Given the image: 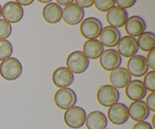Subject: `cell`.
<instances>
[{
	"label": "cell",
	"mask_w": 155,
	"mask_h": 129,
	"mask_svg": "<svg viewBox=\"0 0 155 129\" xmlns=\"http://www.w3.org/2000/svg\"><path fill=\"white\" fill-rule=\"evenodd\" d=\"M126 96L132 101L143 100L147 95V90L140 80H133L128 83L125 89Z\"/></svg>",
	"instance_id": "cell-18"
},
{
	"label": "cell",
	"mask_w": 155,
	"mask_h": 129,
	"mask_svg": "<svg viewBox=\"0 0 155 129\" xmlns=\"http://www.w3.org/2000/svg\"><path fill=\"white\" fill-rule=\"evenodd\" d=\"M56 3H57L58 5H64L66 7V6L74 3V1H73V0H57V1H56Z\"/></svg>",
	"instance_id": "cell-34"
},
{
	"label": "cell",
	"mask_w": 155,
	"mask_h": 129,
	"mask_svg": "<svg viewBox=\"0 0 155 129\" xmlns=\"http://www.w3.org/2000/svg\"><path fill=\"white\" fill-rule=\"evenodd\" d=\"M129 117L135 121H144L150 115L149 109L144 101H134L128 107Z\"/></svg>",
	"instance_id": "cell-17"
},
{
	"label": "cell",
	"mask_w": 155,
	"mask_h": 129,
	"mask_svg": "<svg viewBox=\"0 0 155 129\" xmlns=\"http://www.w3.org/2000/svg\"><path fill=\"white\" fill-rule=\"evenodd\" d=\"M2 16V6L1 5H0V17Z\"/></svg>",
	"instance_id": "cell-37"
},
{
	"label": "cell",
	"mask_w": 155,
	"mask_h": 129,
	"mask_svg": "<svg viewBox=\"0 0 155 129\" xmlns=\"http://www.w3.org/2000/svg\"><path fill=\"white\" fill-rule=\"evenodd\" d=\"M96 99L101 106L110 107L119 101L120 93L111 85H103L97 91Z\"/></svg>",
	"instance_id": "cell-4"
},
{
	"label": "cell",
	"mask_w": 155,
	"mask_h": 129,
	"mask_svg": "<svg viewBox=\"0 0 155 129\" xmlns=\"http://www.w3.org/2000/svg\"><path fill=\"white\" fill-rule=\"evenodd\" d=\"M22 65L16 58H8L0 64V74L6 80L18 79L22 74Z\"/></svg>",
	"instance_id": "cell-1"
},
{
	"label": "cell",
	"mask_w": 155,
	"mask_h": 129,
	"mask_svg": "<svg viewBox=\"0 0 155 129\" xmlns=\"http://www.w3.org/2000/svg\"><path fill=\"white\" fill-rule=\"evenodd\" d=\"M148 68L145 57L142 55H136L129 59L126 69L132 77H140L145 76Z\"/></svg>",
	"instance_id": "cell-7"
},
{
	"label": "cell",
	"mask_w": 155,
	"mask_h": 129,
	"mask_svg": "<svg viewBox=\"0 0 155 129\" xmlns=\"http://www.w3.org/2000/svg\"><path fill=\"white\" fill-rule=\"evenodd\" d=\"M117 53L120 56L125 58H131L136 56L139 51L137 42L135 38L129 36H123L117 45Z\"/></svg>",
	"instance_id": "cell-13"
},
{
	"label": "cell",
	"mask_w": 155,
	"mask_h": 129,
	"mask_svg": "<svg viewBox=\"0 0 155 129\" xmlns=\"http://www.w3.org/2000/svg\"><path fill=\"white\" fill-rule=\"evenodd\" d=\"M107 119L116 125L125 124L129 119L128 107L124 103H115L107 110Z\"/></svg>",
	"instance_id": "cell-10"
},
{
	"label": "cell",
	"mask_w": 155,
	"mask_h": 129,
	"mask_svg": "<svg viewBox=\"0 0 155 129\" xmlns=\"http://www.w3.org/2000/svg\"><path fill=\"white\" fill-rule=\"evenodd\" d=\"M102 28V24L99 19L94 17H89L81 22L80 32L86 39H95L99 37Z\"/></svg>",
	"instance_id": "cell-5"
},
{
	"label": "cell",
	"mask_w": 155,
	"mask_h": 129,
	"mask_svg": "<svg viewBox=\"0 0 155 129\" xmlns=\"http://www.w3.org/2000/svg\"><path fill=\"white\" fill-rule=\"evenodd\" d=\"M42 18L48 24H56L62 18V8L56 2H50L42 9Z\"/></svg>",
	"instance_id": "cell-21"
},
{
	"label": "cell",
	"mask_w": 155,
	"mask_h": 129,
	"mask_svg": "<svg viewBox=\"0 0 155 129\" xmlns=\"http://www.w3.org/2000/svg\"><path fill=\"white\" fill-rule=\"evenodd\" d=\"M131 80V76L127 70L122 67H119L113 70L109 74V81L111 83V86L116 89L126 87Z\"/></svg>",
	"instance_id": "cell-16"
},
{
	"label": "cell",
	"mask_w": 155,
	"mask_h": 129,
	"mask_svg": "<svg viewBox=\"0 0 155 129\" xmlns=\"http://www.w3.org/2000/svg\"><path fill=\"white\" fill-rule=\"evenodd\" d=\"M84 15V10L75 3H72L62 9V19L64 22L71 26L81 23Z\"/></svg>",
	"instance_id": "cell-11"
},
{
	"label": "cell",
	"mask_w": 155,
	"mask_h": 129,
	"mask_svg": "<svg viewBox=\"0 0 155 129\" xmlns=\"http://www.w3.org/2000/svg\"><path fill=\"white\" fill-rule=\"evenodd\" d=\"M122 63V57L116 49H108L104 50L99 57V64L107 71H112L119 68Z\"/></svg>",
	"instance_id": "cell-9"
},
{
	"label": "cell",
	"mask_w": 155,
	"mask_h": 129,
	"mask_svg": "<svg viewBox=\"0 0 155 129\" xmlns=\"http://www.w3.org/2000/svg\"><path fill=\"white\" fill-rule=\"evenodd\" d=\"M146 62L148 64V68L152 69V71H154L155 69V49L151 50V51L148 52L147 54L146 58Z\"/></svg>",
	"instance_id": "cell-29"
},
{
	"label": "cell",
	"mask_w": 155,
	"mask_h": 129,
	"mask_svg": "<svg viewBox=\"0 0 155 129\" xmlns=\"http://www.w3.org/2000/svg\"><path fill=\"white\" fill-rule=\"evenodd\" d=\"M13 53L12 43L7 39H0V61L10 58Z\"/></svg>",
	"instance_id": "cell-24"
},
{
	"label": "cell",
	"mask_w": 155,
	"mask_h": 129,
	"mask_svg": "<svg viewBox=\"0 0 155 129\" xmlns=\"http://www.w3.org/2000/svg\"><path fill=\"white\" fill-rule=\"evenodd\" d=\"M143 84L147 90L154 93L155 91V71H151L145 74L143 80Z\"/></svg>",
	"instance_id": "cell-25"
},
{
	"label": "cell",
	"mask_w": 155,
	"mask_h": 129,
	"mask_svg": "<svg viewBox=\"0 0 155 129\" xmlns=\"http://www.w3.org/2000/svg\"><path fill=\"white\" fill-rule=\"evenodd\" d=\"M136 3V0H117L115 1V4L117 5V7L125 9V10L129 8H131Z\"/></svg>",
	"instance_id": "cell-28"
},
{
	"label": "cell",
	"mask_w": 155,
	"mask_h": 129,
	"mask_svg": "<svg viewBox=\"0 0 155 129\" xmlns=\"http://www.w3.org/2000/svg\"><path fill=\"white\" fill-rule=\"evenodd\" d=\"M67 68L72 74H80L87 70L89 65V60L83 52H72L66 59Z\"/></svg>",
	"instance_id": "cell-2"
},
{
	"label": "cell",
	"mask_w": 155,
	"mask_h": 129,
	"mask_svg": "<svg viewBox=\"0 0 155 129\" xmlns=\"http://www.w3.org/2000/svg\"><path fill=\"white\" fill-rule=\"evenodd\" d=\"M95 8L101 12H107L110 9L114 7V0H95L94 1Z\"/></svg>",
	"instance_id": "cell-26"
},
{
	"label": "cell",
	"mask_w": 155,
	"mask_h": 129,
	"mask_svg": "<svg viewBox=\"0 0 155 129\" xmlns=\"http://www.w3.org/2000/svg\"><path fill=\"white\" fill-rule=\"evenodd\" d=\"M54 102L59 109L67 110L77 103V94L74 90L69 87L60 88L54 93Z\"/></svg>",
	"instance_id": "cell-6"
},
{
	"label": "cell",
	"mask_w": 155,
	"mask_h": 129,
	"mask_svg": "<svg viewBox=\"0 0 155 129\" xmlns=\"http://www.w3.org/2000/svg\"><path fill=\"white\" fill-rule=\"evenodd\" d=\"M2 16L10 24H15L23 18L24 9L16 2H8L2 8Z\"/></svg>",
	"instance_id": "cell-8"
},
{
	"label": "cell",
	"mask_w": 155,
	"mask_h": 129,
	"mask_svg": "<svg viewBox=\"0 0 155 129\" xmlns=\"http://www.w3.org/2000/svg\"><path fill=\"white\" fill-rule=\"evenodd\" d=\"M75 4L80 6L81 8H88L94 5L93 0H77L75 1Z\"/></svg>",
	"instance_id": "cell-31"
},
{
	"label": "cell",
	"mask_w": 155,
	"mask_h": 129,
	"mask_svg": "<svg viewBox=\"0 0 155 129\" xmlns=\"http://www.w3.org/2000/svg\"><path fill=\"white\" fill-rule=\"evenodd\" d=\"M99 38L100 42L102 44L103 46L111 48L117 45L121 38V33L118 29L110 26H106L105 27L102 28Z\"/></svg>",
	"instance_id": "cell-19"
},
{
	"label": "cell",
	"mask_w": 155,
	"mask_h": 129,
	"mask_svg": "<svg viewBox=\"0 0 155 129\" xmlns=\"http://www.w3.org/2000/svg\"><path fill=\"white\" fill-rule=\"evenodd\" d=\"M86 111L80 106H73L67 109L64 114V121L68 127L77 129L83 127L86 121Z\"/></svg>",
	"instance_id": "cell-3"
},
{
	"label": "cell",
	"mask_w": 155,
	"mask_h": 129,
	"mask_svg": "<svg viewBox=\"0 0 155 129\" xmlns=\"http://www.w3.org/2000/svg\"><path fill=\"white\" fill-rule=\"evenodd\" d=\"M128 18V13L125 9L114 6L106 14V21L110 27L120 28L124 26Z\"/></svg>",
	"instance_id": "cell-14"
},
{
	"label": "cell",
	"mask_w": 155,
	"mask_h": 129,
	"mask_svg": "<svg viewBox=\"0 0 155 129\" xmlns=\"http://www.w3.org/2000/svg\"><path fill=\"white\" fill-rule=\"evenodd\" d=\"M12 27L9 23L3 19H0V39H5L12 33Z\"/></svg>",
	"instance_id": "cell-27"
},
{
	"label": "cell",
	"mask_w": 155,
	"mask_h": 129,
	"mask_svg": "<svg viewBox=\"0 0 155 129\" xmlns=\"http://www.w3.org/2000/svg\"><path fill=\"white\" fill-rule=\"evenodd\" d=\"M16 2L22 7V6H27L31 5L33 2V0H17Z\"/></svg>",
	"instance_id": "cell-33"
},
{
	"label": "cell",
	"mask_w": 155,
	"mask_h": 129,
	"mask_svg": "<svg viewBox=\"0 0 155 129\" xmlns=\"http://www.w3.org/2000/svg\"><path fill=\"white\" fill-rule=\"evenodd\" d=\"M132 129H153V127L150 123L144 121L136 123Z\"/></svg>",
	"instance_id": "cell-32"
},
{
	"label": "cell",
	"mask_w": 155,
	"mask_h": 129,
	"mask_svg": "<svg viewBox=\"0 0 155 129\" xmlns=\"http://www.w3.org/2000/svg\"><path fill=\"white\" fill-rule=\"evenodd\" d=\"M124 26V30L127 34L133 38L142 34L147 28L145 20L138 15H133L127 18Z\"/></svg>",
	"instance_id": "cell-12"
},
{
	"label": "cell",
	"mask_w": 155,
	"mask_h": 129,
	"mask_svg": "<svg viewBox=\"0 0 155 129\" xmlns=\"http://www.w3.org/2000/svg\"><path fill=\"white\" fill-rule=\"evenodd\" d=\"M138 47L143 52L155 49V37L152 32H144L136 39Z\"/></svg>",
	"instance_id": "cell-23"
},
{
	"label": "cell",
	"mask_w": 155,
	"mask_h": 129,
	"mask_svg": "<svg viewBox=\"0 0 155 129\" xmlns=\"http://www.w3.org/2000/svg\"><path fill=\"white\" fill-rule=\"evenodd\" d=\"M85 124L87 129H106L107 118L101 111H92L86 115Z\"/></svg>",
	"instance_id": "cell-20"
},
{
	"label": "cell",
	"mask_w": 155,
	"mask_h": 129,
	"mask_svg": "<svg viewBox=\"0 0 155 129\" xmlns=\"http://www.w3.org/2000/svg\"><path fill=\"white\" fill-rule=\"evenodd\" d=\"M104 52V46L99 40L88 39L83 46V53L88 59H96L101 56Z\"/></svg>",
	"instance_id": "cell-22"
},
{
	"label": "cell",
	"mask_w": 155,
	"mask_h": 129,
	"mask_svg": "<svg viewBox=\"0 0 155 129\" xmlns=\"http://www.w3.org/2000/svg\"><path fill=\"white\" fill-rule=\"evenodd\" d=\"M51 79L54 86L59 88H66L72 84L74 76L66 67H60L54 70Z\"/></svg>",
	"instance_id": "cell-15"
},
{
	"label": "cell",
	"mask_w": 155,
	"mask_h": 129,
	"mask_svg": "<svg viewBox=\"0 0 155 129\" xmlns=\"http://www.w3.org/2000/svg\"><path fill=\"white\" fill-rule=\"evenodd\" d=\"M145 104L149 111H151L153 112H155V93H149V95L147 97Z\"/></svg>",
	"instance_id": "cell-30"
},
{
	"label": "cell",
	"mask_w": 155,
	"mask_h": 129,
	"mask_svg": "<svg viewBox=\"0 0 155 129\" xmlns=\"http://www.w3.org/2000/svg\"><path fill=\"white\" fill-rule=\"evenodd\" d=\"M37 2L39 3H43V4H48V3L51 2L50 0H46V1H45V0H44V1H42V0H38Z\"/></svg>",
	"instance_id": "cell-35"
},
{
	"label": "cell",
	"mask_w": 155,
	"mask_h": 129,
	"mask_svg": "<svg viewBox=\"0 0 155 129\" xmlns=\"http://www.w3.org/2000/svg\"><path fill=\"white\" fill-rule=\"evenodd\" d=\"M154 119H155V115H153V117H152V127H154V128H155V121H154Z\"/></svg>",
	"instance_id": "cell-36"
}]
</instances>
